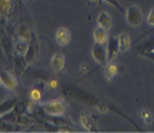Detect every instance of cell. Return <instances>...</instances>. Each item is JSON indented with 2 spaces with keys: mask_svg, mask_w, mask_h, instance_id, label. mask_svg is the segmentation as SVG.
<instances>
[{
  "mask_svg": "<svg viewBox=\"0 0 154 133\" xmlns=\"http://www.w3.org/2000/svg\"><path fill=\"white\" fill-rule=\"evenodd\" d=\"M42 111L47 116H64L67 112V103L62 98L53 99L48 102L41 103Z\"/></svg>",
  "mask_w": 154,
  "mask_h": 133,
  "instance_id": "cell-1",
  "label": "cell"
},
{
  "mask_svg": "<svg viewBox=\"0 0 154 133\" xmlns=\"http://www.w3.org/2000/svg\"><path fill=\"white\" fill-rule=\"evenodd\" d=\"M125 19L126 22L131 27H139L143 21V14L137 6H130L125 9Z\"/></svg>",
  "mask_w": 154,
  "mask_h": 133,
  "instance_id": "cell-2",
  "label": "cell"
},
{
  "mask_svg": "<svg viewBox=\"0 0 154 133\" xmlns=\"http://www.w3.org/2000/svg\"><path fill=\"white\" fill-rule=\"evenodd\" d=\"M91 56L95 62L100 66H105L108 63V51L104 45L95 43L91 49Z\"/></svg>",
  "mask_w": 154,
  "mask_h": 133,
  "instance_id": "cell-3",
  "label": "cell"
},
{
  "mask_svg": "<svg viewBox=\"0 0 154 133\" xmlns=\"http://www.w3.org/2000/svg\"><path fill=\"white\" fill-rule=\"evenodd\" d=\"M0 81H1V84L9 91H17L19 88L18 79L8 71H0Z\"/></svg>",
  "mask_w": 154,
  "mask_h": 133,
  "instance_id": "cell-4",
  "label": "cell"
},
{
  "mask_svg": "<svg viewBox=\"0 0 154 133\" xmlns=\"http://www.w3.org/2000/svg\"><path fill=\"white\" fill-rule=\"evenodd\" d=\"M106 51H108V62L116 59V56L120 53L118 37H116V36L109 37V40L106 42Z\"/></svg>",
  "mask_w": 154,
  "mask_h": 133,
  "instance_id": "cell-5",
  "label": "cell"
},
{
  "mask_svg": "<svg viewBox=\"0 0 154 133\" xmlns=\"http://www.w3.org/2000/svg\"><path fill=\"white\" fill-rule=\"evenodd\" d=\"M54 39L60 47H66L71 42V32L66 27H60L54 33Z\"/></svg>",
  "mask_w": 154,
  "mask_h": 133,
  "instance_id": "cell-6",
  "label": "cell"
},
{
  "mask_svg": "<svg viewBox=\"0 0 154 133\" xmlns=\"http://www.w3.org/2000/svg\"><path fill=\"white\" fill-rule=\"evenodd\" d=\"M50 66L54 72H60L66 66V57L62 52L53 53L50 59Z\"/></svg>",
  "mask_w": 154,
  "mask_h": 133,
  "instance_id": "cell-7",
  "label": "cell"
},
{
  "mask_svg": "<svg viewBox=\"0 0 154 133\" xmlns=\"http://www.w3.org/2000/svg\"><path fill=\"white\" fill-rule=\"evenodd\" d=\"M18 100L19 99L17 97H9V98L0 101V118L4 116L5 114H7V113H9L10 111H12L14 105L17 104Z\"/></svg>",
  "mask_w": 154,
  "mask_h": 133,
  "instance_id": "cell-8",
  "label": "cell"
},
{
  "mask_svg": "<svg viewBox=\"0 0 154 133\" xmlns=\"http://www.w3.org/2000/svg\"><path fill=\"white\" fill-rule=\"evenodd\" d=\"M109 30L103 28L101 26H98L93 29V40L95 43L100 45H105L109 40Z\"/></svg>",
  "mask_w": 154,
  "mask_h": 133,
  "instance_id": "cell-9",
  "label": "cell"
},
{
  "mask_svg": "<svg viewBox=\"0 0 154 133\" xmlns=\"http://www.w3.org/2000/svg\"><path fill=\"white\" fill-rule=\"evenodd\" d=\"M118 40H119V50L120 53H123L128 51V50L131 48L132 46V40H131V37H130L129 33L126 32H122L118 36Z\"/></svg>",
  "mask_w": 154,
  "mask_h": 133,
  "instance_id": "cell-10",
  "label": "cell"
},
{
  "mask_svg": "<svg viewBox=\"0 0 154 133\" xmlns=\"http://www.w3.org/2000/svg\"><path fill=\"white\" fill-rule=\"evenodd\" d=\"M119 72H121V71H120V64H118L116 62L109 61V62L105 64L104 76L109 81L112 80L116 74H119Z\"/></svg>",
  "mask_w": 154,
  "mask_h": 133,
  "instance_id": "cell-11",
  "label": "cell"
},
{
  "mask_svg": "<svg viewBox=\"0 0 154 133\" xmlns=\"http://www.w3.org/2000/svg\"><path fill=\"white\" fill-rule=\"evenodd\" d=\"M38 53H39L38 45H37L35 42L31 41L30 43H29L28 49H27L26 53L23 54V57H25V59H26V61H27V62L31 63V62H33L35 59H37Z\"/></svg>",
  "mask_w": 154,
  "mask_h": 133,
  "instance_id": "cell-12",
  "label": "cell"
},
{
  "mask_svg": "<svg viewBox=\"0 0 154 133\" xmlns=\"http://www.w3.org/2000/svg\"><path fill=\"white\" fill-rule=\"evenodd\" d=\"M97 22H98V26H101L103 28L110 30L112 27V17L108 12L101 11L97 17Z\"/></svg>",
  "mask_w": 154,
  "mask_h": 133,
  "instance_id": "cell-13",
  "label": "cell"
},
{
  "mask_svg": "<svg viewBox=\"0 0 154 133\" xmlns=\"http://www.w3.org/2000/svg\"><path fill=\"white\" fill-rule=\"evenodd\" d=\"M80 123L81 125L83 126V129H85L87 131H97L98 130L95 128V124L92 118L85 112L80 113Z\"/></svg>",
  "mask_w": 154,
  "mask_h": 133,
  "instance_id": "cell-14",
  "label": "cell"
},
{
  "mask_svg": "<svg viewBox=\"0 0 154 133\" xmlns=\"http://www.w3.org/2000/svg\"><path fill=\"white\" fill-rule=\"evenodd\" d=\"M47 120L49 121L51 125H54V126H57V128L63 126V125H70L68 119L64 116H48Z\"/></svg>",
  "mask_w": 154,
  "mask_h": 133,
  "instance_id": "cell-15",
  "label": "cell"
},
{
  "mask_svg": "<svg viewBox=\"0 0 154 133\" xmlns=\"http://www.w3.org/2000/svg\"><path fill=\"white\" fill-rule=\"evenodd\" d=\"M28 46H29V42L26 41V40H21L19 39L18 41L14 42V50L16 54H20V56H23L28 49Z\"/></svg>",
  "mask_w": 154,
  "mask_h": 133,
  "instance_id": "cell-16",
  "label": "cell"
},
{
  "mask_svg": "<svg viewBox=\"0 0 154 133\" xmlns=\"http://www.w3.org/2000/svg\"><path fill=\"white\" fill-rule=\"evenodd\" d=\"M42 92L41 90H39L38 88H32L30 92H29V99L32 103H41L42 101Z\"/></svg>",
  "mask_w": 154,
  "mask_h": 133,
  "instance_id": "cell-17",
  "label": "cell"
},
{
  "mask_svg": "<svg viewBox=\"0 0 154 133\" xmlns=\"http://www.w3.org/2000/svg\"><path fill=\"white\" fill-rule=\"evenodd\" d=\"M12 8V0H0V16H7Z\"/></svg>",
  "mask_w": 154,
  "mask_h": 133,
  "instance_id": "cell-18",
  "label": "cell"
},
{
  "mask_svg": "<svg viewBox=\"0 0 154 133\" xmlns=\"http://www.w3.org/2000/svg\"><path fill=\"white\" fill-rule=\"evenodd\" d=\"M152 50H154V37L145 40V41L139 47V53H140V54L143 52H146V51H152Z\"/></svg>",
  "mask_w": 154,
  "mask_h": 133,
  "instance_id": "cell-19",
  "label": "cell"
},
{
  "mask_svg": "<svg viewBox=\"0 0 154 133\" xmlns=\"http://www.w3.org/2000/svg\"><path fill=\"white\" fill-rule=\"evenodd\" d=\"M18 37L21 40H26V41H30L31 40V32L26 26H20L18 28Z\"/></svg>",
  "mask_w": 154,
  "mask_h": 133,
  "instance_id": "cell-20",
  "label": "cell"
},
{
  "mask_svg": "<svg viewBox=\"0 0 154 133\" xmlns=\"http://www.w3.org/2000/svg\"><path fill=\"white\" fill-rule=\"evenodd\" d=\"M14 111L18 116H25L26 113L28 112V104H26L22 100H18L17 104L14 105Z\"/></svg>",
  "mask_w": 154,
  "mask_h": 133,
  "instance_id": "cell-21",
  "label": "cell"
},
{
  "mask_svg": "<svg viewBox=\"0 0 154 133\" xmlns=\"http://www.w3.org/2000/svg\"><path fill=\"white\" fill-rule=\"evenodd\" d=\"M140 116H141V118L143 119L144 123H145L146 125H150L151 123L153 122V116H152V113H151L149 110H145V109L140 110Z\"/></svg>",
  "mask_w": 154,
  "mask_h": 133,
  "instance_id": "cell-22",
  "label": "cell"
},
{
  "mask_svg": "<svg viewBox=\"0 0 154 133\" xmlns=\"http://www.w3.org/2000/svg\"><path fill=\"white\" fill-rule=\"evenodd\" d=\"M105 4H108V5H110L111 7H113V8H116V10H119V11H121V12H125V9L123 8V6L121 5V2H120L119 0H103Z\"/></svg>",
  "mask_w": 154,
  "mask_h": 133,
  "instance_id": "cell-23",
  "label": "cell"
},
{
  "mask_svg": "<svg viewBox=\"0 0 154 133\" xmlns=\"http://www.w3.org/2000/svg\"><path fill=\"white\" fill-rule=\"evenodd\" d=\"M47 88L49 89L50 91H58L60 89V83L57 79H50L47 82Z\"/></svg>",
  "mask_w": 154,
  "mask_h": 133,
  "instance_id": "cell-24",
  "label": "cell"
},
{
  "mask_svg": "<svg viewBox=\"0 0 154 133\" xmlns=\"http://www.w3.org/2000/svg\"><path fill=\"white\" fill-rule=\"evenodd\" d=\"M146 21L150 26H154V6L151 8L150 12H149V14H147Z\"/></svg>",
  "mask_w": 154,
  "mask_h": 133,
  "instance_id": "cell-25",
  "label": "cell"
},
{
  "mask_svg": "<svg viewBox=\"0 0 154 133\" xmlns=\"http://www.w3.org/2000/svg\"><path fill=\"white\" fill-rule=\"evenodd\" d=\"M81 70H82V72H88V71H89V66L85 64V63H83V64L81 66Z\"/></svg>",
  "mask_w": 154,
  "mask_h": 133,
  "instance_id": "cell-26",
  "label": "cell"
},
{
  "mask_svg": "<svg viewBox=\"0 0 154 133\" xmlns=\"http://www.w3.org/2000/svg\"><path fill=\"white\" fill-rule=\"evenodd\" d=\"M90 1H92V2H97V1H99V0H90Z\"/></svg>",
  "mask_w": 154,
  "mask_h": 133,
  "instance_id": "cell-27",
  "label": "cell"
},
{
  "mask_svg": "<svg viewBox=\"0 0 154 133\" xmlns=\"http://www.w3.org/2000/svg\"><path fill=\"white\" fill-rule=\"evenodd\" d=\"M27 1H29V2H31V1H32V0H27Z\"/></svg>",
  "mask_w": 154,
  "mask_h": 133,
  "instance_id": "cell-28",
  "label": "cell"
},
{
  "mask_svg": "<svg viewBox=\"0 0 154 133\" xmlns=\"http://www.w3.org/2000/svg\"><path fill=\"white\" fill-rule=\"evenodd\" d=\"M1 85H2V84H1V81H0V87H1Z\"/></svg>",
  "mask_w": 154,
  "mask_h": 133,
  "instance_id": "cell-29",
  "label": "cell"
}]
</instances>
